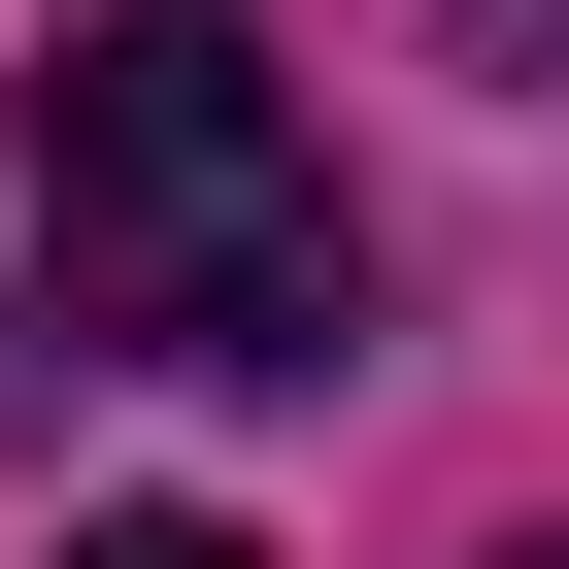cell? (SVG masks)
I'll list each match as a JSON object with an SVG mask.
<instances>
[{
    "instance_id": "obj_1",
    "label": "cell",
    "mask_w": 569,
    "mask_h": 569,
    "mask_svg": "<svg viewBox=\"0 0 569 569\" xmlns=\"http://www.w3.org/2000/svg\"><path fill=\"white\" fill-rule=\"evenodd\" d=\"M34 268L101 369H336L369 336V234H336V134L234 0H68L34 34Z\"/></svg>"
},
{
    "instance_id": "obj_2",
    "label": "cell",
    "mask_w": 569,
    "mask_h": 569,
    "mask_svg": "<svg viewBox=\"0 0 569 569\" xmlns=\"http://www.w3.org/2000/svg\"><path fill=\"white\" fill-rule=\"evenodd\" d=\"M68 569H234V536H201V502H101V536H68Z\"/></svg>"
},
{
    "instance_id": "obj_3",
    "label": "cell",
    "mask_w": 569,
    "mask_h": 569,
    "mask_svg": "<svg viewBox=\"0 0 569 569\" xmlns=\"http://www.w3.org/2000/svg\"><path fill=\"white\" fill-rule=\"evenodd\" d=\"M436 34H469V68H569V0H436Z\"/></svg>"
}]
</instances>
